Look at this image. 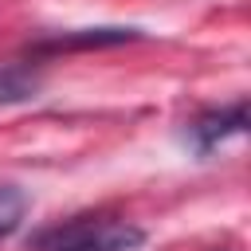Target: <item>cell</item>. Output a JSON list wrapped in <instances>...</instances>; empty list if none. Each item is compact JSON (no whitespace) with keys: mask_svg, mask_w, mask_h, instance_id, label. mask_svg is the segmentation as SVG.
Wrapping results in <instances>:
<instances>
[{"mask_svg":"<svg viewBox=\"0 0 251 251\" xmlns=\"http://www.w3.org/2000/svg\"><path fill=\"white\" fill-rule=\"evenodd\" d=\"M133 35H137L133 27H82V31H67V35L43 39L35 51H82V47H114V43H126V39H133Z\"/></svg>","mask_w":251,"mask_h":251,"instance_id":"4","label":"cell"},{"mask_svg":"<svg viewBox=\"0 0 251 251\" xmlns=\"http://www.w3.org/2000/svg\"><path fill=\"white\" fill-rule=\"evenodd\" d=\"M43 90V75L27 59H0V106L31 102Z\"/></svg>","mask_w":251,"mask_h":251,"instance_id":"3","label":"cell"},{"mask_svg":"<svg viewBox=\"0 0 251 251\" xmlns=\"http://www.w3.org/2000/svg\"><path fill=\"white\" fill-rule=\"evenodd\" d=\"M243 129H247V102H231V106L208 110L188 126L196 153H212L216 145H224L227 137H239Z\"/></svg>","mask_w":251,"mask_h":251,"instance_id":"2","label":"cell"},{"mask_svg":"<svg viewBox=\"0 0 251 251\" xmlns=\"http://www.w3.org/2000/svg\"><path fill=\"white\" fill-rule=\"evenodd\" d=\"M27 216V196L16 184H0V239L12 235Z\"/></svg>","mask_w":251,"mask_h":251,"instance_id":"5","label":"cell"},{"mask_svg":"<svg viewBox=\"0 0 251 251\" xmlns=\"http://www.w3.org/2000/svg\"><path fill=\"white\" fill-rule=\"evenodd\" d=\"M145 243V231L118 216H71L63 224H51L31 235V251H137Z\"/></svg>","mask_w":251,"mask_h":251,"instance_id":"1","label":"cell"}]
</instances>
